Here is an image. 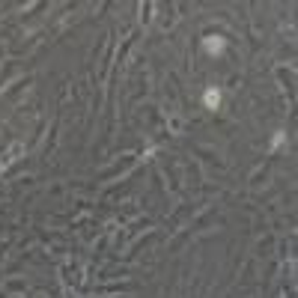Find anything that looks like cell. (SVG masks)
<instances>
[{
	"instance_id": "cell-1",
	"label": "cell",
	"mask_w": 298,
	"mask_h": 298,
	"mask_svg": "<svg viewBox=\"0 0 298 298\" xmlns=\"http://www.w3.org/2000/svg\"><path fill=\"white\" fill-rule=\"evenodd\" d=\"M224 45H227V42H224V36H206V39H203V48H206L209 54H221V51H224Z\"/></svg>"
},
{
	"instance_id": "cell-2",
	"label": "cell",
	"mask_w": 298,
	"mask_h": 298,
	"mask_svg": "<svg viewBox=\"0 0 298 298\" xmlns=\"http://www.w3.org/2000/svg\"><path fill=\"white\" fill-rule=\"evenodd\" d=\"M203 102H206V108L215 111V108L221 105V90H206V93H203Z\"/></svg>"
}]
</instances>
